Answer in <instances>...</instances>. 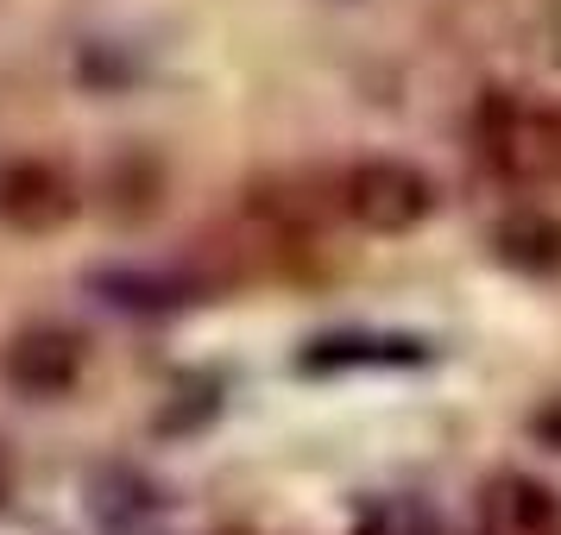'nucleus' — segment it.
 Here are the masks:
<instances>
[{
	"instance_id": "nucleus-1",
	"label": "nucleus",
	"mask_w": 561,
	"mask_h": 535,
	"mask_svg": "<svg viewBox=\"0 0 561 535\" xmlns=\"http://www.w3.org/2000/svg\"><path fill=\"white\" fill-rule=\"evenodd\" d=\"M473 139L492 177L517 189H561V107L530 95H485Z\"/></svg>"
},
{
	"instance_id": "nucleus-2",
	"label": "nucleus",
	"mask_w": 561,
	"mask_h": 535,
	"mask_svg": "<svg viewBox=\"0 0 561 535\" xmlns=\"http://www.w3.org/2000/svg\"><path fill=\"white\" fill-rule=\"evenodd\" d=\"M430 177L404 164V158H366L341 183V208L354 214V228L366 233H410L430 214Z\"/></svg>"
},
{
	"instance_id": "nucleus-3",
	"label": "nucleus",
	"mask_w": 561,
	"mask_h": 535,
	"mask_svg": "<svg viewBox=\"0 0 561 535\" xmlns=\"http://www.w3.org/2000/svg\"><path fill=\"white\" fill-rule=\"evenodd\" d=\"M0 372H7V384L20 397H64L82 379V340L70 328H26L13 334Z\"/></svg>"
},
{
	"instance_id": "nucleus-4",
	"label": "nucleus",
	"mask_w": 561,
	"mask_h": 535,
	"mask_svg": "<svg viewBox=\"0 0 561 535\" xmlns=\"http://www.w3.org/2000/svg\"><path fill=\"white\" fill-rule=\"evenodd\" d=\"M70 214H77V189H70V177H64L57 164L26 158V164H7V171H0V221H7V228L57 233Z\"/></svg>"
},
{
	"instance_id": "nucleus-5",
	"label": "nucleus",
	"mask_w": 561,
	"mask_h": 535,
	"mask_svg": "<svg viewBox=\"0 0 561 535\" xmlns=\"http://www.w3.org/2000/svg\"><path fill=\"white\" fill-rule=\"evenodd\" d=\"M430 359V340L416 334H373V328H354V334H322L304 347V372H354V365H423Z\"/></svg>"
},
{
	"instance_id": "nucleus-6",
	"label": "nucleus",
	"mask_w": 561,
	"mask_h": 535,
	"mask_svg": "<svg viewBox=\"0 0 561 535\" xmlns=\"http://www.w3.org/2000/svg\"><path fill=\"white\" fill-rule=\"evenodd\" d=\"M485 535H556L561 504L549 485H536L530 473H499L480 498Z\"/></svg>"
},
{
	"instance_id": "nucleus-7",
	"label": "nucleus",
	"mask_w": 561,
	"mask_h": 535,
	"mask_svg": "<svg viewBox=\"0 0 561 535\" xmlns=\"http://www.w3.org/2000/svg\"><path fill=\"white\" fill-rule=\"evenodd\" d=\"M492 246L505 265H524V271H556L561 265V221L549 214H511L505 228L492 233Z\"/></svg>"
},
{
	"instance_id": "nucleus-8",
	"label": "nucleus",
	"mask_w": 561,
	"mask_h": 535,
	"mask_svg": "<svg viewBox=\"0 0 561 535\" xmlns=\"http://www.w3.org/2000/svg\"><path fill=\"white\" fill-rule=\"evenodd\" d=\"M359 535H442V523L423 498H379L359 510Z\"/></svg>"
},
{
	"instance_id": "nucleus-9",
	"label": "nucleus",
	"mask_w": 561,
	"mask_h": 535,
	"mask_svg": "<svg viewBox=\"0 0 561 535\" xmlns=\"http://www.w3.org/2000/svg\"><path fill=\"white\" fill-rule=\"evenodd\" d=\"M102 290H107V296H114L121 309H171V303H183V296H190L183 283L139 278V271H107V278H102Z\"/></svg>"
},
{
	"instance_id": "nucleus-10",
	"label": "nucleus",
	"mask_w": 561,
	"mask_h": 535,
	"mask_svg": "<svg viewBox=\"0 0 561 535\" xmlns=\"http://www.w3.org/2000/svg\"><path fill=\"white\" fill-rule=\"evenodd\" d=\"M530 429L542 434V441H556V447H561V404H556V409H542V416H536Z\"/></svg>"
},
{
	"instance_id": "nucleus-11",
	"label": "nucleus",
	"mask_w": 561,
	"mask_h": 535,
	"mask_svg": "<svg viewBox=\"0 0 561 535\" xmlns=\"http://www.w3.org/2000/svg\"><path fill=\"white\" fill-rule=\"evenodd\" d=\"M0 504H7V460H0Z\"/></svg>"
}]
</instances>
